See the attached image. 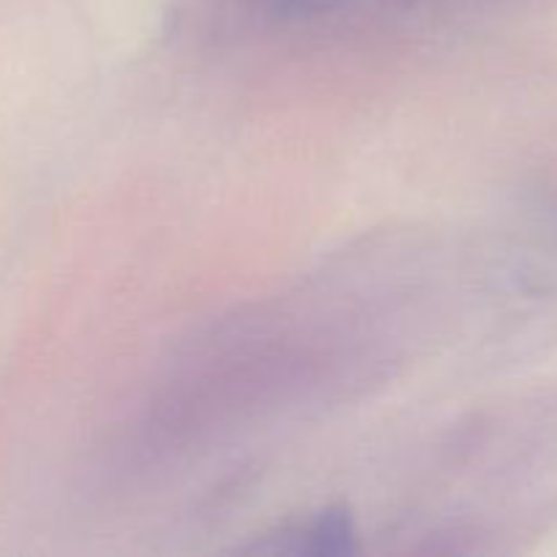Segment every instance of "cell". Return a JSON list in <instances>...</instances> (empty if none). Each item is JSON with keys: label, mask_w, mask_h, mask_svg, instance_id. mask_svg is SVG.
Masks as SVG:
<instances>
[{"label": "cell", "mask_w": 557, "mask_h": 557, "mask_svg": "<svg viewBox=\"0 0 557 557\" xmlns=\"http://www.w3.org/2000/svg\"><path fill=\"white\" fill-rule=\"evenodd\" d=\"M354 522L346 511H324L302 533L294 553L308 555H346L354 553Z\"/></svg>", "instance_id": "6da1fadb"}]
</instances>
